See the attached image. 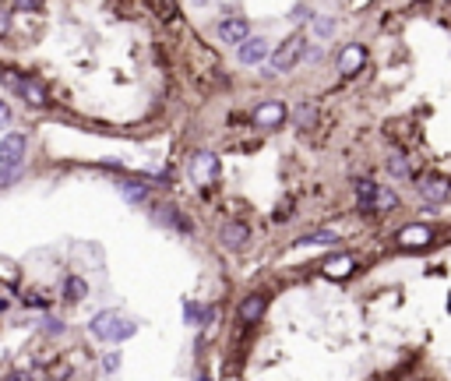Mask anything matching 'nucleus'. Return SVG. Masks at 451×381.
Returning <instances> with one entry per match:
<instances>
[{"instance_id": "obj_20", "label": "nucleus", "mask_w": 451, "mask_h": 381, "mask_svg": "<svg viewBox=\"0 0 451 381\" xmlns=\"http://www.w3.org/2000/svg\"><path fill=\"white\" fill-rule=\"evenodd\" d=\"M124 198H127V201H145V198H148V187H145V184H124Z\"/></svg>"}, {"instance_id": "obj_8", "label": "nucleus", "mask_w": 451, "mask_h": 381, "mask_svg": "<svg viewBox=\"0 0 451 381\" xmlns=\"http://www.w3.org/2000/svg\"><path fill=\"white\" fill-rule=\"evenodd\" d=\"M268 39H261V36H247V42H240V49H237V57H240V64H247V68H254V64H261L264 57H268Z\"/></svg>"}, {"instance_id": "obj_15", "label": "nucleus", "mask_w": 451, "mask_h": 381, "mask_svg": "<svg viewBox=\"0 0 451 381\" xmlns=\"http://www.w3.org/2000/svg\"><path fill=\"white\" fill-rule=\"evenodd\" d=\"M296 247H321V244H338V233L335 230H314V233H303L293 240Z\"/></svg>"}, {"instance_id": "obj_5", "label": "nucleus", "mask_w": 451, "mask_h": 381, "mask_svg": "<svg viewBox=\"0 0 451 381\" xmlns=\"http://www.w3.org/2000/svg\"><path fill=\"white\" fill-rule=\"evenodd\" d=\"M215 170H219V159L212 152H194L191 166H187V177H191V184H208L215 177Z\"/></svg>"}, {"instance_id": "obj_13", "label": "nucleus", "mask_w": 451, "mask_h": 381, "mask_svg": "<svg viewBox=\"0 0 451 381\" xmlns=\"http://www.w3.org/2000/svg\"><path fill=\"white\" fill-rule=\"evenodd\" d=\"M247 237H251V230H247L244 223H226V226L219 230V240H222V244H230V247H244Z\"/></svg>"}, {"instance_id": "obj_11", "label": "nucleus", "mask_w": 451, "mask_h": 381, "mask_svg": "<svg viewBox=\"0 0 451 381\" xmlns=\"http://www.w3.org/2000/svg\"><path fill=\"white\" fill-rule=\"evenodd\" d=\"M420 194H423L427 201H444V198L451 194V184H448L444 177H423V180H420Z\"/></svg>"}, {"instance_id": "obj_19", "label": "nucleus", "mask_w": 451, "mask_h": 381, "mask_svg": "<svg viewBox=\"0 0 451 381\" xmlns=\"http://www.w3.org/2000/svg\"><path fill=\"white\" fill-rule=\"evenodd\" d=\"M64 293H68V300H81V297L88 293V286H85L81 279H74V276H71V279L64 283Z\"/></svg>"}, {"instance_id": "obj_16", "label": "nucleus", "mask_w": 451, "mask_h": 381, "mask_svg": "<svg viewBox=\"0 0 451 381\" xmlns=\"http://www.w3.org/2000/svg\"><path fill=\"white\" fill-rule=\"evenodd\" d=\"M264 304H268V300H264V297H258V293H254V297H247V300L240 304V321H247V325H251V321H258V318L264 314Z\"/></svg>"}, {"instance_id": "obj_12", "label": "nucleus", "mask_w": 451, "mask_h": 381, "mask_svg": "<svg viewBox=\"0 0 451 381\" xmlns=\"http://www.w3.org/2000/svg\"><path fill=\"white\" fill-rule=\"evenodd\" d=\"M353 268H356V261H353L349 254H338V258H328V261H324V276H328V279H346Z\"/></svg>"}, {"instance_id": "obj_7", "label": "nucleus", "mask_w": 451, "mask_h": 381, "mask_svg": "<svg viewBox=\"0 0 451 381\" xmlns=\"http://www.w3.org/2000/svg\"><path fill=\"white\" fill-rule=\"evenodd\" d=\"M363 64H367V46H360V42H349L338 53V75H356Z\"/></svg>"}, {"instance_id": "obj_9", "label": "nucleus", "mask_w": 451, "mask_h": 381, "mask_svg": "<svg viewBox=\"0 0 451 381\" xmlns=\"http://www.w3.org/2000/svg\"><path fill=\"white\" fill-rule=\"evenodd\" d=\"M430 240H434V233H430V226H423V223H413V226L399 230V244L409 247V251H420V247H427Z\"/></svg>"}, {"instance_id": "obj_14", "label": "nucleus", "mask_w": 451, "mask_h": 381, "mask_svg": "<svg viewBox=\"0 0 451 381\" xmlns=\"http://www.w3.org/2000/svg\"><path fill=\"white\" fill-rule=\"evenodd\" d=\"M356 208L360 212H374V198H377V184L374 180H356Z\"/></svg>"}, {"instance_id": "obj_28", "label": "nucleus", "mask_w": 451, "mask_h": 381, "mask_svg": "<svg viewBox=\"0 0 451 381\" xmlns=\"http://www.w3.org/2000/svg\"><path fill=\"white\" fill-rule=\"evenodd\" d=\"M15 381H32V374H15Z\"/></svg>"}, {"instance_id": "obj_25", "label": "nucleus", "mask_w": 451, "mask_h": 381, "mask_svg": "<svg viewBox=\"0 0 451 381\" xmlns=\"http://www.w3.org/2000/svg\"><path fill=\"white\" fill-rule=\"evenodd\" d=\"M8 29H11V15H8V11H0V36H4Z\"/></svg>"}, {"instance_id": "obj_26", "label": "nucleus", "mask_w": 451, "mask_h": 381, "mask_svg": "<svg viewBox=\"0 0 451 381\" xmlns=\"http://www.w3.org/2000/svg\"><path fill=\"white\" fill-rule=\"evenodd\" d=\"M61 329H64L61 318H56V321H46V332H61Z\"/></svg>"}, {"instance_id": "obj_4", "label": "nucleus", "mask_w": 451, "mask_h": 381, "mask_svg": "<svg viewBox=\"0 0 451 381\" xmlns=\"http://www.w3.org/2000/svg\"><path fill=\"white\" fill-rule=\"evenodd\" d=\"M4 85L15 88L18 95H25L32 106H46V88H42L35 78H22L18 71H8V75H4Z\"/></svg>"}, {"instance_id": "obj_22", "label": "nucleus", "mask_w": 451, "mask_h": 381, "mask_svg": "<svg viewBox=\"0 0 451 381\" xmlns=\"http://www.w3.org/2000/svg\"><path fill=\"white\" fill-rule=\"evenodd\" d=\"M0 276H4L8 283H15V279H18V276H15V265H11V261H0Z\"/></svg>"}, {"instance_id": "obj_21", "label": "nucleus", "mask_w": 451, "mask_h": 381, "mask_svg": "<svg viewBox=\"0 0 451 381\" xmlns=\"http://www.w3.org/2000/svg\"><path fill=\"white\" fill-rule=\"evenodd\" d=\"M314 32H317V36H331V32H335V22H331L328 15H321V18L314 22Z\"/></svg>"}, {"instance_id": "obj_2", "label": "nucleus", "mask_w": 451, "mask_h": 381, "mask_svg": "<svg viewBox=\"0 0 451 381\" xmlns=\"http://www.w3.org/2000/svg\"><path fill=\"white\" fill-rule=\"evenodd\" d=\"M303 57H307V36H303V32H293L286 42H282V46L271 53V64H268V71H271V75L293 71Z\"/></svg>"}, {"instance_id": "obj_24", "label": "nucleus", "mask_w": 451, "mask_h": 381, "mask_svg": "<svg viewBox=\"0 0 451 381\" xmlns=\"http://www.w3.org/2000/svg\"><path fill=\"white\" fill-rule=\"evenodd\" d=\"M314 120V106H303V110H300V127H307Z\"/></svg>"}, {"instance_id": "obj_1", "label": "nucleus", "mask_w": 451, "mask_h": 381, "mask_svg": "<svg viewBox=\"0 0 451 381\" xmlns=\"http://www.w3.org/2000/svg\"><path fill=\"white\" fill-rule=\"evenodd\" d=\"M88 329H92V336H95L99 343H124V339H131V336L138 332V325H134L131 318L117 314V311H102V314L92 318Z\"/></svg>"}, {"instance_id": "obj_23", "label": "nucleus", "mask_w": 451, "mask_h": 381, "mask_svg": "<svg viewBox=\"0 0 451 381\" xmlns=\"http://www.w3.org/2000/svg\"><path fill=\"white\" fill-rule=\"evenodd\" d=\"M102 367H106V371L113 374V371H117V367H120V357H117V353H109V357L102 360Z\"/></svg>"}, {"instance_id": "obj_6", "label": "nucleus", "mask_w": 451, "mask_h": 381, "mask_svg": "<svg viewBox=\"0 0 451 381\" xmlns=\"http://www.w3.org/2000/svg\"><path fill=\"white\" fill-rule=\"evenodd\" d=\"M282 120H286V102H282V99H268V102H261L254 110V124L264 127V131L278 127Z\"/></svg>"}, {"instance_id": "obj_17", "label": "nucleus", "mask_w": 451, "mask_h": 381, "mask_svg": "<svg viewBox=\"0 0 451 381\" xmlns=\"http://www.w3.org/2000/svg\"><path fill=\"white\" fill-rule=\"evenodd\" d=\"M388 170H391L395 177H402V180H406V177H413V166H409V159H406L402 152H395V155L388 159Z\"/></svg>"}, {"instance_id": "obj_10", "label": "nucleus", "mask_w": 451, "mask_h": 381, "mask_svg": "<svg viewBox=\"0 0 451 381\" xmlns=\"http://www.w3.org/2000/svg\"><path fill=\"white\" fill-rule=\"evenodd\" d=\"M247 32H251L247 18H226V22L219 25V36H222V42H230V46H240V42H247Z\"/></svg>"}, {"instance_id": "obj_3", "label": "nucleus", "mask_w": 451, "mask_h": 381, "mask_svg": "<svg viewBox=\"0 0 451 381\" xmlns=\"http://www.w3.org/2000/svg\"><path fill=\"white\" fill-rule=\"evenodd\" d=\"M25 134H4L0 138V173H15L25 162Z\"/></svg>"}, {"instance_id": "obj_18", "label": "nucleus", "mask_w": 451, "mask_h": 381, "mask_svg": "<svg viewBox=\"0 0 451 381\" xmlns=\"http://www.w3.org/2000/svg\"><path fill=\"white\" fill-rule=\"evenodd\" d=\"M395 205H399V198H395L388 187H377V198H374V212H391Z\"/></svg>"}, {"instance_id": "obj_27", "label": "nucleus", "mask_w": 451, "mask_h": 381, "mask_svg": "<svg viewBox=\"0 0 451 381\" xmlns=\"http://www.w3.org/2000/svg\"><path fill=\"white\" fill-rule=\"evenodd\" d=\"M8 120H11V110H8V106H4V102H0V127H4Z\"/></svg>"}, {"instance_id": "obj_29", "label": "nucleus", "mask_w": 451, "mask_h": 381, "mask_svg": "<svg viewBox=\"0 0 451 381\" xmlns=\"http://www.w3.org/2000/svg\"><path fill=\"white\" fill-rule=\"evenodd\" d=\"M198 381H208V378H198Z\"/></svg>"}]
</instances>
